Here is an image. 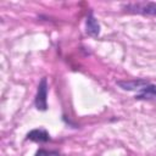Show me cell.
I'll list each match as a JSON object with an SVG mask.
<instances>
[{"instance_id":"obj_4","label":"cell","mask_w":156,"mask_h":156,"mask_svg":"<svg viewBox=\"0 0 156 156\" xmlns=\"http://www.w3.org/2000/svg\"><path fill=\"white\" fill-rule=\"evenodd\" d=\"M85 33L93 38H98L100 34V23L94 16L93 10L88 12L87 18H85Z\"/></svg>"},{"instance_id":"obj_3","label":"cell","mask_w":156,"mask_h":156,"mask_svg":"<svg viewBox=\"0 0 156 156\" xmlns=\"http://www.w3.org/2000/svg\"><path fill=\"white\" fill-rule=\"evenodd\" d=\"M150 80L145 78H134V79H127V80H117V85L122 90L127 91H139L143 87L149 84Z\"/></svg>"},{"instance_id":"obj_5","label":"cell","mask_w":156,"mask_h":156,"mask_svg":"<svg viewBox=\"0 0 156 156\" xmlns=\"http://www.w3.org/2000/svg\"><path fill=\"white\" fill-rule=\"evenodd\" d=\"M135 100H146V101H156V84L151 82L143 87L136 94Z\"/></svg>"},{"instance_id":"obj_1","label":"cell","mask_w":156,"mask_h":156,"mask_svg":"<svg viewBox=\"0 0 156 156\" xmlns=\"http://www.w3.org/2000/svg\"><path fill=\"white\" fill-rule=\"evenodd\" d=\"M122 9L129 13H138L143 16L156 17V2L154 1H135L122 5Z\"/></svg>"},{"instance_id":"obj_6","label":"cell","mask_w":156,"mask_h":156,"mask_svg":"<svg viewBox=\"0 0 156 156\" xmlns=\"http://www.w3.org/2000/svg\"><path fill=\"white\" fill-rule=\"evenodd\" d=\"M27 139L34 143H48L50 140V134L44 128H37L27 134Z\"/></svg>"},{"instance_id":"obj_2","label":"cell","mask_w":156,"mask_h":156,"mask_svg":"<svg viewBox=\"0 0 156 156\" xmlns=\"http://www.w3.org/2000/svg\"><path fill=\"white\" fill-rule=\"evenodd\" d=\"M48 93H49V84H48V78L43 77L38 84L35 99H34V105L35 108L39 111H46L48 110Z\"/></svg>"},{"instance_id":"obj_7","label":"cell","mask_w":156,"mask_h":156,"mask_svg":"<svg viewBox=\"0 0 156 156\" xmlns=\"http://www.w3.org/2000/svg\"><path fill=\"white\" fill-rule=\"evenodd\" d=\"M35 156H61L60 152L54 151V150H45V149H39L35 152Z\"/></svg>"}]
</instances>
